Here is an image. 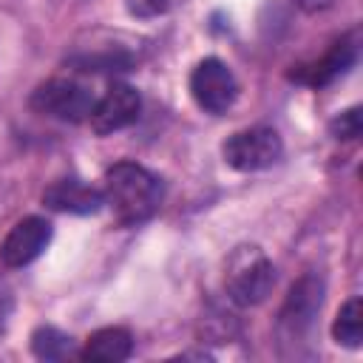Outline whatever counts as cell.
Returning <instances> with one entry per match:
<instances>
[{"label":"cell","mask_w":363,"mask_h":363,"mask_svg":"<svg viewBox=\"0 0 363 363\" xmlns=\"http://www.w3.org/2000/svg\"><path fill=\"white\" fill-rule=\"evenodd\" d=\"M105 204L111 207L116 224L136 227L156 216L164 187L156 173L136 162H116L105 173Z\"/></svg>","instance_id":"6da1fadb"},{"label":"cell","mask_w":363,"mask_h":363,"mask_svg":"<svg viewBox=\"0 0 363 363\" xmlns=\"http://www.w3.org/2000/svg\"><path fill=\"white\" fill-rule=\"evenodd\" d=\"M272 284H275V269L261 247L241 244L230 252L227 272H224V289L233 303L255 306L269 295Z\"/></svg>","instance_id":"7a4b0ae2"},{"label":"cell","mask_w":363,"mask_h":363,"mask_svg":"<svg viewBox=\"0 0 363 363\" xmlns=\"http://www.w3.org/2000/svg\"><path fill=\"white\" fill-rule=\"evenodd\" d=\"M323 303V281L315 272L301 275L278 312V337L281 343H303L315 326V318Z\"/></svg>","instance_id":"3957f363"},{"label":"cell","mask_w":363,"mask_h":363,"mask_svg":"<svg viewBox=\"0 0 363 363\" xmlns=\"http://www.w3.org/2000/svg\"><path fill=\"white\" fill-rule=\"evenodd\" d=\"M284 153V142L272 128H247L233 133L224 145H221V156L233 170L241 173H255L264 167H272Z\"/></svg>","instance_id":"277c9868"},{"label":"cell","mask_w":363,"mask_h":363,"mask_svg":"<svg viewBox=\"0 0 363 363\" xmlns=\"http://www.w3.org/2000/svg\"><path fill=\"white\" fill-rule=\"evenodd\" d=\"M94 105L96 99L85 85L74 79H60V77L37 85L31 94V108L60 122H82L91 116Z\"/></svg>","instance_id":"5b68a950"},{"label":"cell","mask_w":363,"mask_h":363,"mask_svg":"<svg viewBox=\"0 0 363 363\" xmlns=\"http://www.w3.org/2000/svg\"><path fill=\"white\" fill-rule=\"evenodd\" d=\"M190 94L201 111L224 113L238 99V82L227 62H221L218 57H204L190 71Z\"/></svg>","instance_id":"8992f818"},{"label":"cell","mask_w":363,"mask_h":363,"mask_svg":"<svg viewBox=\"0 0 363 363\" xmlns=\"http://www.w3.org/2000/svg\"><path fill=\"white\" fill-rule=\"evenodd\" d=\"M54 230H51V221L40 218V216H26L20 218L3 238L0 244V261L3 267L9 269H20L26 264H31L51 241Z\"/></svg>","instance_id":"52a82bcc"},{"label":"cell","mask_w":363,"mask_h":363,"mask_svg":"<svg viewBox=\"0 0 363 363\" xmlns=\"http://www.w3.org/2000/svg\"><path fill=\"white\" fill-rule=\"evenodd\" d=\"M139 111H142V99H139L136 88H130L125 82H113L105 91V96L96 99L88 119H91L94 133L108 136V133H116V130L133 125L139 119Z\"/></svg>","instance_id":"ba28073f"},{"label":"cell","mask_w":363,"mask_h":363,"mask_svg":"<svg viewBox=\"0 0 363 363\" xmlns=\"http://www.w3.org/2000/svg\"><path fill=\"white\" fill-rule=\"evenodd\" d=\"M43 204L57 213H71V216H91L99 213L105 204V193L77 176L57 179L43 190Z\"/></svg>","instance_id":"9c48e42d"},{"label":"cell","mask_w":363,"mask_h":363,"mask_svg":"<svg viewBox=\"0 0 363 363\" xmlns=\"http://www.w3.org/2000/svg\"><path fill=\"white\" fill-rule=\"evenodd\" d=\"M357 60V45L352 40H337L323 57L298 65L295 71H289V79L309 85V88H323L329 82H335L337 77H343Z\"/></svg>","instance_id":"30bf717a"},{"label":"cell","mask_w":363,"mask_h":363,"mask_svg":"<svg viewBox=\"0 0 363 363\" xmlns=\"http://www.w3.org/2000/svg\"><path fill=\"white\" fill-rule=\"evenodd\" d=\"M133 352V337L128 329L122 326H105V329H96L85 346L77 352L79 360H88V363H122L128 360Z\"/></svg>","instance_id":"8fae6325"},{"label":"cell","mask_w":363,"mask_h":363,"mask_svg":"<svg viewBox=\"0 0 363 363\" xmlns=\"http://www.w3.org/2000/svg\"><path fill=\"white\" fill-rule=\"evenodd\" d=\"M332 337L349 349L360 346V340H363V303H360V298H349L340 306V312L332 323Z\"/></svg>","instance_id":"7c38bea8"},{"label":"cell","mask_w":363,"mask_h":363,"mask_svg":"<svg viewBox=\"0 0 363 363\" xmlns=\"http://www.w3.org/2000/svg\"><path fill=\"white\" fill-rule=\"evenodd\" d=\"M31 352L40 360H65L74 354V340L54 326H37L31 335Z\"/></svg>","instance_id":"4fadbf2b"},{"label":"cell","mask_w":363,"mask_h":363,"mask_svg":"<svg viewBox=\"0 0 363 363\" xmlns=\"http://www.w3.org/2000/svg\"><path fill=\"white\" fill-rule=\"evenodd\" d=\"M329 130H332L335 139H357L360 130H363L360 108H349V111H343L340 116H335L332 125H329Z\"/></svg>","instance_id":"5bb4252c"},{"label":"cell","mask_w":363,"mask_h":363,"mask_svg":"<svg viewBox=\"0 0 363 363\" xmlns=\"http://www.w3.org/2000/svg\"><path fill=\"white\" fill-rule=\"evenodd\" d=\"M179 0H128V9L133 14H142V17H150V14H164L176 6Z\"/></svg>","instance_id":"9a60e30c"},{"label":"cell","mask_w":363,"mask_h":363,"mask_svg":"<svg viewBox=\"0 0 363 363\" xmlns=\"http://www.w3.org/2000/svg\"><path fill=\"white\" fill-rule=\"evenodd\" d=\"M11 312H14V295H11V286H9L6 281H0V337H3L6 329H9Z\"/></svg>","instance_id":"2e32d148"},{"label":"cell","mask_w":363,"mask_h":363,"mask_svg":"<svg viewBox=\"0 0 363 363\" xmlns=\"http://www.w3.org/2000/svg\"><path fill=\"white\" fill-rule=\"evenodd\" d=\"M303 11H323V9H329L335 0H295Z\"/></svg>","instance_id":"e0dca14e"}]
</instances>
